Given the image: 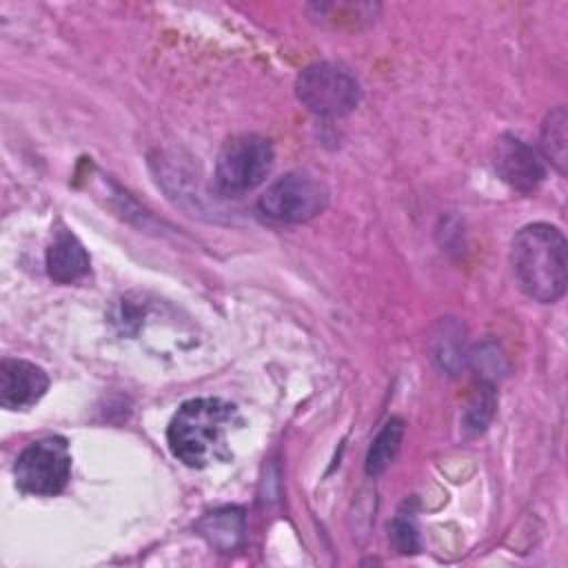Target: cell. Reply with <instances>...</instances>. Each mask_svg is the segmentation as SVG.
<instances>
[{
    "instance_id": "obj_1",
    "label": "cell",
    "mask_w": 568,
    "mask_h": 568,
    "mask_svg": "<svg viewBox=\"0 0 568 568\" xmlns=\"http://www.w3.org/2000/svg\"><path fill=\"white\" fill-rule=\"evenodd\" d=\"M240 422L237 408L224 399H189L173 415L166 442L175 459L191 468H206L231 455L229 437Z\"/></svg>"
},
{
    "instance_id": "obj_2",
    "label": "cell",
    "mask_w": 568,
    "mask_h": 568,
    "mask_svg": "<svg viewBox=\"0 0 568 568\" xmlns=\"http://www.w3.org/2000/svg\"><path fill=\"white\" fill-rule=\"evenodd\" d=\"M510 262L521 291L541 304H552L566 293V240L546 222L526 224L510 246Z\"/></svg>"
},
{
    "instance_id": "obj_3",
    "label": "cell",
    "mask_w": 568,
    "mask_h": 568,
    "mask_svg": "<svg viewBox=\"0 0 568 568\" xmlns=\"http://www.w3.org/2000/svg\"><path fill=\"white\" fill-rule=\"evenodd\" d=\"M273 158V146L262 135L240 133L229 138L215 162V182L220 191L229 195L253 191L271 173Z\"/></svg>"
},
{
    "instance_id": "obj_4",
    "label": "cell",
    "mask_w": 568,
    "mask_h": 568,
    "mask_svg": "<svg viewBox=\"0 0 568 568\" xmlns=\"http://www.w3.org/2000/svg\"><path fill=\"white\" fill-rule=\"evenodd\" d=\"M297 100L315 115L339 118L351 113L362 98L357 80L339 64L315 62L295 82Z\"/></svg>"
},
{
    "instance_id": "obj_5",
    "label": "cell",
    "mask_w": 568,
    "mask_h": 568,
    "mask_svg": "<svg viewBox=\"0 0 568 568\" xmlns=\"http://www.w3.org/2000/svg\"><path fill=\"white\" fill-rule=\"evenodd\" d=\"M16 486L22 493L51 497L67 488L71 479V453L62 437L31 442L16 459Z\"/></svg>"
},
{
    "instance_id": "obj_6",
    "label": "cell",
    "mask_w": 568,
    "mask_h": 568,
    "mask_svg": "<svg viewBox=\"0 0 568 568\" xmlns=\"http://www.w3.org/2000/svg\"><path fill=\"white\" fill-rule=\"evenodd\" d=\"M328 204L326 186L306 173H286L277 178L257 202L262 215L284 224L308 222Z\"/></svg>"
},
{
    "instance_id": "obj_7",
    "label": "cell",
    "mask_w": 568,
    "mask_h": 568,
    "mask_svg": "<svg viewBox=\"0 0 568 568\" xmlns=\"http://www.w3.org/2000/svg\"><path fill=\"white\" fill-rule=\"evenodd\" d=\"M493 166L508 186L521 193L535 191L546 178V166L541 155L513 133H504L495 142Z\"/></svg>"
},
{
    "instance_id": "obj_8",
    "label": "cell",
    "mask_w": 568,
    "mask_h": 568,
    "mask_svg": "<svg viewBox=\"0 0 568 568\" xmlns=\"http://www.w3.org/2000/svg\"><path fill=\"white\" fill-rule=\"evenodd\" d=\"M49 386L47 373L27 359L4 357L0 362V404L7 410H24L33 406Z\"/></svg>"
},
{
    "instance_id": "obj_9",
    "label": "cell",
    "mask_w": 568,
    "mask_h": 568,
    "mask_svg": "<svg viewBox=\"0 0 568 568\" xmlns=\"http://www.w3.org/2000/svg\"><path fill=\"white\" fill-rule=\"evenodd\" d=\"M47 273L58 284H71L89 273V255L73 233L60 231L49 244Z\"/></svg>"
},
{
    "instance_id": "obj_10",
    "label": "cell",
    "mask_w": 568,
    "mask_h": 568,
    "mask_svg": "<svg viewBox=\"0 0 568 568\" xmlns=\"http://www.w3.org/2000/svg\"><path fill=\"white\" fill-rule=\"evenodd\" d=\"M197 530L217 550H235L244 541V513L240 508H220L202 517Z\"/></svg>"
},
{
    "instance_id": "obj_11",
    "label": "cell",
    "mask_w": 568,
    "mask_h": 568,
    "mask_svg": "<svg viewBox=\"0 0 568 568\" xmlns=\"http://www.w3.org/2000/svg\"><path fill=\"white\" fill-rule=\"evenodd\" d=\"M566 126H568V115L564 106L552 109L541 126V151L557 166L559 173H566V140H568Z\"/></svg>"
},
{
    "instance_id": "obj_12",
    "label": "cell",
    "mask_w": 568,
    "mask_h": 568,
    "mask_svg": "<svg viewBox=\"0 0 568 568\" xmlns=\"http://www.w3.org/2000/svg\"><path fill=\"white\" fill-rule=\"evenodd\" d=\"M402 433H404L402 419L390 417L384 424V428L375 437V442L368 450V457H366V473L368 475H379L393 462V457H395V453L399 450V444H402Z\"/></svg>"
},
{
    "instance_id": "obj_13",
    "label": "cell",
    "mask_w": 568,
    "mask_h": 568,
    "mask_svg": "<svg viewBox=\"0 0 568 568\" xmlns=\"http://www.w3.org/2000/svg\"><path fill=\"white\" fill-rule=\"evenodd\" d=\"M390 539H393V546L397 548V552H402V555H410V552L419 550V539H417L415 526L402 517H397L390 524Z\"/></svg>"
}]
</instances>
